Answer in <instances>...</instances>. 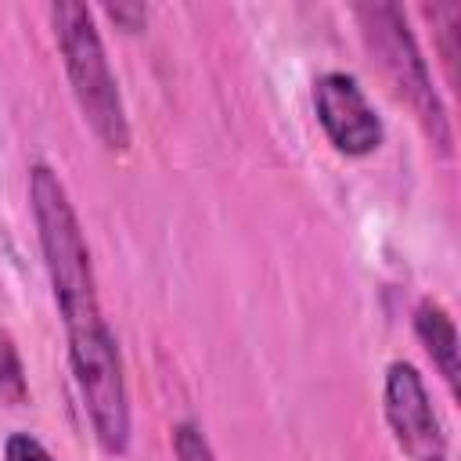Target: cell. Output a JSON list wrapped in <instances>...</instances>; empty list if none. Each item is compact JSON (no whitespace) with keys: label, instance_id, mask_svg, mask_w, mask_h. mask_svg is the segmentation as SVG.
<instances>
[{"label":"cell","instance_id":"1","mask_svg":"<svg viewBox=\"0 0 461 461\" xmlns=\"http://www.w3.org/2000/svg\"><path fill=\"white\" fill-rule=\"evenodd\" d=\"M29 202L36 216V234L47 263V277L54 288V303L61 310L68 331V364L76 385L86 400L94 436L104 454H126L130 447V400L115 335L108 331L97 303L90 249L79 230L76 209L50 166H32L29 173Z\"/></svg>","mask_w":461,"mask_h":461},{"label":"cell","instance_id":"2","mask_svg":"<svg viewBox=\"0 0 461 461\" xmlns=\"http://www.w3.org/2000/svg\"><path fill=\"white\" fill-rule=\"evenodd\" d=\"M50 22H54L61 61H65V72H68V83H72L83 119L90 122V130L97 133V140L108 151H126L130 148L126 108H122L115 76L108 68L104 43L97 36L90 7L76 4V0H58V4H50Z\"/></svg>","mask_w":461,"mask_h":461},{"label":"cell","instance_id":"3","mask_svg":"<svg viewBox=\"0 0 461 461\" xmlns=\"http://www.w3.org/2000/svg\"><path fill=\"white\" fill-rule=\"evenodd\" d=\"M360 18V32L367 50L375 54V61L382 65L385 79L393 83V90L411 104V112L418 115V122L425 126V133L432 137V144L439 151H450V122H447V108L432 86L429 65L418 50L414 32L407 29V18L396 4H364L357 7Z\"/></svg>","mask_w":461,"mask_h":461},{"label":"cell","instance_id":"4","mask_svg":"<svg viewBox=\"0 0 461 461\" xmlns=\"http://www.w3.org/2000/svg\"><path fill=\"white\" fill-rule=\"evenodd\" d=\"M385 421L411 461H447L443 425L418 367L407 360H393L385 367Z\"/></svg>","mask_w":461,"mask_h":461},{"label":"cell","instance_id":"5","mask_svg":"<svg viewBox=\"0 0 461 461\" xmlns=\"http://www.w3.org/2000/svg\"><path fill=\"white\" fill-rule=\"evenodd\" d=\"M313 112L331 148L342 155L360 158L382 144V119L346 72H324L313 79Z\"/></svg>","mask_w":461,"mask_h":461},{"label":"cell","instance_id":"6","mask_svg":"<svg viewBox=\"0 0 461 461\" xmlns=\"http://www.w3.org/2000/svg\"><path fill=\"white\" fill-rule=\"evenodd\" d=\"M414 331L425 346V353L432 357V364L439 367V375L447 378L450 393L461 389V360H457V328L450 321V313L436 303V299H421L414 310Z\"/></svg>","mask_w":461,"mask_h":461},{"label":"cell","instance_id":"7","mask_svg":"<svg viewBox=\"0 0 461 461\" xmlns=\"http://www.w3.org/2000/svg\"><path fill=\"white\" fill-rule=\"evenodd\" d=\"M0 400L11 407H22L29 400V382H25V367L18 357V346L7 331H0Z\"/></svg>","mask_w":461,"mask_h":461},{"label":"cell","instance_id":"8","mask_svg":"<svg viewBox=\"0 0 461 461\" xmlns=\"http://www.w3.org/2000/svg\"><path fill=\"white\" fill-rule=\"evenodd\" d=\"M429 14H432V22H439V29H436V32H439V40H443V43H439V54H443L447 76L454 79V76H457V72H454V65H457V47L450 43V36L457 32V22H461V7H457V4H439V7H432Z\"/></svg>","mask_w":461,"mask_h":461},{"label":"cell","instance_id":"9","mask_svg":"<svg viewBox=\"0 0 461 461\" xmlns=\"http://www.w3.org/2000/svg\"><path fill=\"white\" fill-rule=\"evenodd\" d=\"M173 454H176V461H216L209 443H205V436H202V429L191 425V421L173 425Z\"/></svg>","mask_w":461,"mask_h":461},{"label":"cell","instance_id":"10","mask_svg":"<svg viewBox=\"0 0 461 461\" xmlns=\"http://www.w3.org/2000/svg\"><path fill=\"white\" fill-rule=\"evenodd\" d=\"M4 461H54V457H50V450H47L36 436L14 432V436H7V443H4Z\"/></svg>","mask_w":461,"mask_h":461},{"label":"cell","instance_id":"11","mask_svg":"<svg viewBox=\"0 0 461 461\" xmlns=\"http://www.w3.org/2000/svg\"><path fill=\"white\" fill-rule=\"evenodd\" d=\"M104 14L112 22H119L126 32H140L148 22V7L144 4H104Z\"/></svg>","mask_w":461,"mask_h":461}]
</instances>
